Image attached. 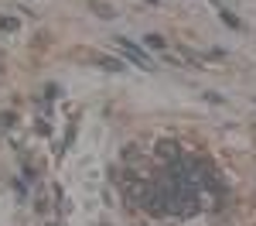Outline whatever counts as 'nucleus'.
Instances as JSON below:
<instances>
[{"label":"nucleus","instance_id":"5","mask_svg":"<svg viewBox=\"0 0 256 226\" xmlns=\"http://www.w3.org/2000/svg\"><path fill=\"white\" fill-rule=\"evenodd\" d=\"M0 28H4V31H18V21L14 18H0Z\"/></svg>","mask_w":256,"mask_h":226},{"label":"nucleus","instance_id":"6","mask_svg":"<svg viewBox=\"0 0 256 226\" xmlns=\"http://www.w3.org/2000/svg\"><path fill=\"white\" fill-rule=\"evenodd\" d=\"M222 21H226L229 28H239V18H236V14H229V11H222Z\"/></svg>","mask_w":256,"mask_h":226},{"label":"nucleus","instance_id":"2","mask_svg":"<svg viewBox=\"0 0 256 226\" xmlns=\"http://www.w3.org/2000/svg\"><path fill=\"white\" fill-rule=\"evenodd\" d=\"M116 41H120V48H123V52H126L130 59L137 62V65H144V69H147V59L140 55V48H137V45H134V41H126V38H116Z\"/></svg>","mask_w":256,"mask_h":226},{"label":"nucleus","instance_id":"3","mask_svg":"<svg viewBox=\"0 0 256 226\" xmlns=\"http://www.w3.org/2000/svg\"><path fill=\"white\" fill-rule=\"evenodd\" d=\"M92 62H96V65H102V69H110V72H120V69H123V65H120V62L106 59V55H92Z\"/></svg>","mask_w":256,"mask_h":226},{"label":"nucleus","instance_id":"1","mask_svg":"<svg viewBox=\"0 0 256 226\" xmlns=\"http://www.w3.org/2000/svg\"><path fill=\"white\" fill-rule=\"evenodd\" d=\"M158 158H164V161H178V158H181V147H178L174 141H158Z\"/></svg>","mask_w":256,"mask_h":226},{"label":"nucleus","instance_id":"4","mask_svg":"<svg viewBox=\"0 0 256 226\" xmlns=\"http://www.w3.org/2000/svg\"><path fill=\"white\" fill-rule=\"evenodd\" d=\"M92 11H96L99 18H113V11H110V7H106L102 0H92Z\"/></svg>","mask_w":256,"mask_h":226}]
</instances>
